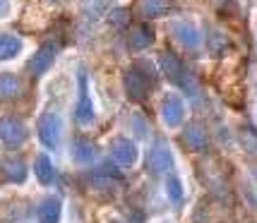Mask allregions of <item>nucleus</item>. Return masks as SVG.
Wrapping results in <instances>:
<instances>
[{
  "mask_svg": "<svg viewBox=\"0 0 257 223\" xmlns=\"http://www.w3.org/2000/svg\"><path fill=\"white\" fill-rule=\"evenodd\" d=\"M252 175H255V180H257V166H255V168H252Z\"/></svg>",
  "mask_w": 257,
  "mask_h": 223,
  "instance_id": "obj_24",
  "label": "nucleus"
},
{
  "mask_svg": "<svg viewBox=\"0 0 257 223\" xmlns=\"http://www.w3.org/2000/svg\"><path fill=\"white\" fill-rule=\"evenodd\" d=\"M135 130H137V134H140V137H145L147 134V127H145V120H142V118H140V115H135Z\"/></svg>",
  "mask_w": 257,
  "mask_h": 223,
  "instance_id": "obj_22",
  "label": "nucleus"
},
{
  "mask_svg": "<svg viewBox=\"0 0 257 223\" xmlns=\"http://www.w3.org/2000/svg\"><path fill=\"white\" fill-rule=\"evenodd\" d=\"M159 65H161L164 75H166L171 82H178V84L183 82V77H185V67H183V63H180L171 51H164V53L159 56Z\"/></svg>",
  "mask_w": 257,
  "mask_h": 223,
  "instance_id": "obj_8",
  "label": "nucleus"
},
{
  "mask_svg": "<svg viewBox=\"0 0 257 223\" xmlns=\"http://www.w3.org/2000/svg\"><path fill=\"white\" fill-rule=\"evenodd\" d=\"M140 10L145 17H159L168 10V0H142L140 3Z\"/></svg>",
  "mask_w": 257,
  "mask_h": 223,
  "instance_id": "obj_19",
  "label": "nucleus"
},
{
  "mask_svg": "<svg viewBox=\"0 0 257 223\" xmlns=\"http://www.w3.org/2000/svg\"><path fill=\"white\" fill-rule=\"evenodd\" d=\"M39 137L48 149H56L60 139V115L58 113H44L39 120Z\"/></svg>",
  "mask_w": 257,
  "mask_h": 223,
  "instance_id": "obj_3",
  "label": "nucleus"
},
{
  "mask_svg": "<svg viewBox=\"0 0 257 223\" xmlns=\"http://www.w3.org/2000/svg\"><path fill=\"white\" fill-rule=\"evenodd\" d=\"M22 51V41L12 34H0V60H10Z\"/></svg>",
  "mask_w": 257,
  "mask_h": 223,
  "instance_id": "obj_14",
  "label": "nucleus"
},
{
  "mask_svg": "<svg viewBox=\"0 0 257 223\" xmlns=\"http://www.w3.org/2000/svg\"><path fill=\"white\" fill-rule=\"evenodd\" d=\"M53 58H56V46H41L39 48V53L29 60V70H32L34 75H44L46 70L51 67V63H53Z\"/></svg>",
  "mask_w": 257,
  "mask_h": 223,
  "instance_id": "obj_12",
  "label": "nucleus"
},
{
  "mask_svg": "<svg viewBox=\"0 0 257 223\" xmlns=\"http://www.w3.org/2000/svg\"><path fill=\"white\" fill-rule=\"evenodd\" d=\"M0 139L3 144L15 149V146H22L27 139V127L22 125V120L17 118H0Z\"/></svg>",
  "mask_w": 257,
  "mask_h": 223,
  "instance_id": "obj_2",
  "label": "nucleus"
},
{
  "mask_svg": "<svg viewBox=\"0 0 257 223\" xmlns=\"http://www.w3.org/2000/svg\"><path fill=\"white\" fill-rule=\"evenodd\" d=\"M5 10V0H0V12Z\"/></svg>",
  "mask_w": 257,
  "mask_h": 223,
  "instance_id": "obj_23",
  "label": "nucleus"
},
{
  "mask_svg": "<svg viewBox=\"0 0 257 223\" xmlns=\"http://www.w3.org/2000/svg\"><path fill=\"white\" fill-rule=\"evenodd\" d=\"M60 211H63V204L58 197H46L39 209H36V216H39V223H60Z\"/></svg>",
  "mask_w": 257,
  "mask_h": 223,
  "instance_id": "obj_10",
  "label": "nucleus"
},
{
  "mask_svg": "<svg viewBox=\"0 0 257 223\" xmlns=\"http://www.w3.org/2000/svg\"><path fill=\"white\" fill-rule=\"evenodd\" d=\"M75 118L79 125H89L94 120V106L89 99V87H87V77L84 72H79V101L77 108H75Z\"/></svg>",
  "mask_w": 257,
  "mask_h": 223,
  "instance_id": "obj_5",
  "label": "nucleus"
},
{
  "mask_svg": "<svg viewBox=\"0 0 257 223\" xmlns=\"http://www.w3.org/2000/svg\"><path fill=\"white\" fill-rule=\"evenodd\" d=\"M173 36H176V41L180 46H185V48H197L200 46V32H197V27L190 22H178L173 27Z\"/></svg>",
  "mask_w": 257,
  "mask_h": 223,
  "instance_id": "obj_11",
  "label": "nucleus"
},
{
  "mask_svg": "<svg viewBox=\"0 0 257 223\" xmlns=\"http://www.w3.org/2000/svg\"><path fill=\"white\" fill-rule=\"evenodd\" d=\"M113 223H118V221H113Z\"/></svg>",
  "mask_w": 257,
  "mask_h": 223,
  "instance_id": "obj_25",
  "label": "nucleus"
},
{
  "mask_svg": "<svg viewBox=\"0 0 257 223\" xmlns=\"http://www.w3.org/2000/svg\"><path fill=\"white\" fill-rule=\"evenodd\" d=\"M226 44H228V41H226L221 34H214V36H212V44H209V48H212L214 56H221V53H219V48H224Z\"/></svg>",
  "mask_w": 257,
  "mask_h": 223,
  "instance_id": "obj_21",
  "label": "nucleus"
},
{
  "mask_svg": "<svg viewBox=\"0 0 257 223\" xmlns=\"http://www.w3.org/2000/svg\"><path fill=\"white\" fill-rule=\"evenodd\" d=\"M72 156H75V161H79V163H89V161L96 158V149H94L87 139H77V142L72 144Z\"/></svg>",
  "mask_w": 257,
  "mask_h": 223,
  "instance_id": "obj_15",
  "label": "nucleus"
},
{
  "mask_svg": "<svg viewBox=\"0 0 257 223\" xmlns=\"http://www.w3.org/2000/svg\"><path fill=\"white\" fill-rule=\"evenodd\" d=\"M185 118V103L180 96L176 94H168L164 103H161V120L168 125V127H178Z\"/></svg>",
  "mask_w": 257,
  "mask_h": 223,
  "instance_id": "obj_4",
  "label": "nucleus"
},
{
  "mask_svg": "<svg viewBox=\"0 0 257 223\" xmlns=\"http://www.w3.org/2000/svg\"><path fill=\"white\" fill-rule=\"evenodd\" d=\"M183 142H185V146L192 149V151H202V149H207V144H209L207 130H204L200 123H190L185 127V132H183Z\"/></svg>",
  "mask_w": 257,
  "mask_h": 223,
  "instance_id": "obj_9",
  "label": "nucleus"
},
{
  "mask_svg": "<svg viewBox=\"0 0 257 223\" xmlns=\"http://www.w3.org/2000/svg\"><path fill=\"white\" fill-rule=\"evenodd\" d=\"M130 41H133V48H145V46H149L152 41H154V32H152V27H147V24L135 27Z\"/></svg>",
  "mask_w": 257,
  "mask_h": 223,
  "instance_id": "obj_17",
  "label": "nucleus"
},
{
  "mask_svg": "<svg viewBox=\"0 0 257 223\" xmlns=\"http://www.w3.org/2000/svg\"><path fill=\"white\" fill-rule=\"evenodd\" d=\"M34 173H36V178L41 185H51L53 180H56V170H53V163H51V158L48 156H36L34 161Z\"/></svg>",
  "mask_w": 257,
  "mask_h": 223,
  "instance_id": "obj_13",
  "label": "nucleus"
},
{
  "mask_svg": "<svg viewBox=\"0 0 257 223\" xmlns=\"http://www.w3.org/2000/svg\"><path fill=\"white\" fill-rule=\"evenodd\" d=\"M20 94V79L15 75H0V99H12Z\"/></svg>",
  "mask_w": 257,
  "mask_h": 223,
  "instance_id": "obj_18",
  "label": "nucleus"
},
{
  "mask_svg": "<svg viewBox=\"0 0 257 223\" xmlns=\"http://www.w3.org/2000/svg\"><path fill=\"white\" fill-rule=\"evenodd\" d=\"M125 89H127V96H130V99L145 101L149 89H152V77H149L140 65L133 67V70L125 75Z\"/></svg>",
  "mask_w": 257,
  "mask_h": 223,
  "instance_id": "obj_1",
  "label": "nucleus"
},
{
  "mask_svg": "<svg viewBox=\"0 0 257 223\" xmlns=\"http://www.w3.org/2000/svg\"><path fill=\"white\" fill-rule=\"evenodd\" d=\"M3 173H5V178L15 180V182H22L27 178V168L20 158H8L5 163H3Z\"/></svg>",
  "mask_w": 257,
  "mask_h": 223,
  "instance_id": "obj_16",
  "label": "nucleus"
},
{
  "mask_svg": "<svg viewBox=\"0 0 257 223\" xmlns=\"http://www.w3.org/2000/svg\"><path fill=\"white\" fill-rule=\"evenodd\" d=\"M171 166H173V156H171V149H168L164 142L154 144V149L149 151V161H147V168H149L152 173H166Z\"/></svg>",
  "mask_w": 257,
  "mask_h": 223,
  "instance_id": "obj_7",
  "label": "nucleus"
},
{
  "mask_svg": "<svg viewBox=\"0 0 257 223\" xmlns=\"http://www.w3.org/2000/svg\"><path fill=\"white\" fill-rule=\"evenodd\" d=\"M111 158L113 163H118V166H135V161H137V146H135V142L125 139V137L113 139Z\"/></svg>",
  "mask_w": 257,
  "mask_h": 223,
  "instance_id": "obj_6",
  "label": "nucleus"
},
{
  "mask_svg": "<svg viewBox=\"0 0 257 223\" xmlns=\"http://www.w3.org/2000/svg\"><path fill=\"white\" fill-rule=\"evenodd\" d=\"M166 194L171 197V201H180V199H183V182H180V178L171 175V178L166 180Z\"/></svg>",
  "mask_w": 257,
  "mask_h": 223,
  "instance_id": "obj_20",
  "label": "nucleus"
}]
</instances>
